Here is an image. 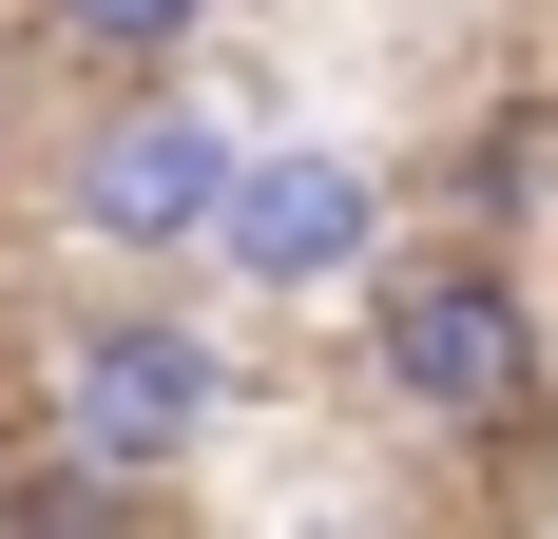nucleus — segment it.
<instances>
[{
    "label": "nucleus",
    "instance_id": "nucleus-3",
    "mask_svg": "<svg viewBox=\"0 0 558 539\" xmlns=\"http://www.w3.org/2000/svg\"><path fill=\"white\" fill-rule=\"evenodd\" d=\"M39 424L58 443H97V463H135V482H193L231 424H251V347H231L193 289H97V309H58L39 347Z\"/></svg>",
    "mask_w": 558,
    "mask_h": 539
},
{
    "label": "nucleus",
    "instance_id": "nucleus-5",
    "mask_svg": "<svg viewBox=\"0 0 558 539\" xmlns=\"http://www.w3.org/2000/svg\"><path fill=\"white\" fill-rule=\"evenodd\" d=\"M20 20H39L58 77H173V58H213L231 0H20Z\"/></svg>",
    "mask_w": 558,
    "mask_h": 539
},
{
    "label": "nucleus",
    "instance_id": "nucleus-1",
    "mask_svg": "<svg viewBox=\"0 0 558 539\" xmlns=\"http://www.w3.org/2000/svg\"><path fill=\"white\" fill-rule=\"evenodd\" d=\"M347 347H366V405L404 443L520 463L558 424V309H539V270H520V231H482V213L462 231H386L366 289H347Z\"/></svg>",
    "mask_w": 558,
    "mask_h": 539
},
{
    "label": "nucleus",
    "instance_id": "nucleus-4",
    "mask_svg": "<svg viewBox=\"0 0 558 539\" xmlns=\"http://www.w3.org/2000/svg\"><path fill=\"white\" fill-rule=\"evenodd\" d=\"M386 231H404V193H386L366 135H251L231 213H213V289L231 309H347Z\"/></svg>",
    "mask_w": 558,
    "mask_h": 539
},
{
    "label": "nucleus",
    "instance_id": "nucleus-6",
    "mask_svg": "<svg viewBox=\"0 0 558 539\" xmlns=\"http://www.w3.org/2000/svg\"><path fill=\"white\" fill-rule=\"evenodd\" d=\"M539 193H558V135H539V116H501V135H462V213H482V231H520Z\"/></svg>",
    "mask_w": 558,
    "mask_h": 539
},
{
    "label": "nucleus",
    "instance_id": "nucleus-2",
    "mask_svg": "<svg viewBox=\"0 0 558 539\" xmlns=\"http://www.w3.org/2000/svg\"><path fill=\"white\" fill-rule=\"evenodd\" d=\"M231 155H251V116H231L193 58H173V77H97V97L58 116V155H39V231L77 270H213Z\"/></svg>",
    "mask_w": 558,
    "mask_h": 539
}]
</instances>
